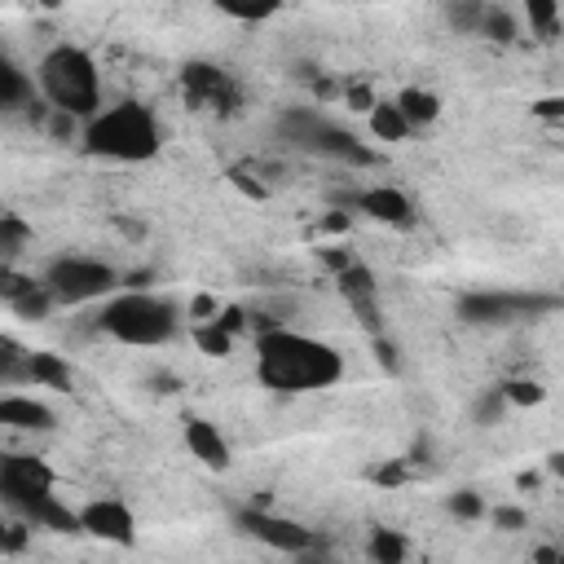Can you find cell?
<instances>
[{
	"label": "cell",
	"mask_w": 564,
	"mask_h": 564,
	"mask_svg": "<svg viewBox=\"0 0 564 564\" xmlns=\"http://www.w3.org/2000/svg\"><path fill=\"white\" fill-rule=\"evenodd\" d=\"M256 375L273 392H317V388L339 383L344 357L313 335L278 326V330L256 335Z\"/></svg>",
	"instance_id": "1"
},
{
	"label": "cell",
	"mask_w": 564,
	"mask_h": 564,
	"mask_svg": "<svg viewBox=\"0 0 564 564\" xmlns=\"http://www.w3.org/2000/svg\"><path fill=\"white\" fill-rule=\"evenodd\" d=\"M0 502H9L35 529L79 533V511L53 494V471L35 454H0Z\"/></svg>",
	"instance_id": "2"
},
{
	"label": "cell",
	"mask_w": 564,
	"mask_h": 564,
	"mask_svg": "<svg viewBox=\"0 0 564 564\" xmlns=\"http://www.w3.org/2000/svg\"><path fill=\"white\" fill-rule=\"evenodd\" d=\"M35 84L44 93V101L57 115L70 119H93L101 110V79H97V62L79 48V44H57L44 53Z\"/></svg>",
	"instance_id": "3"
},
{
	"label": "cell",
	"mask_w": 564,
	"mask_h": 564,
	"mask_svg": "<svg viewBox=\"0 0 564 564\" xmlns=\"http://www.w3.org/2000/svg\"><path fill=\"white\" fill-rule=\"evenodd\" d=\"M84 145H88V154H97V159L137 163V159L159 154L163 132H159V119H154L141 101H119V106H106V110H97V115L88 119Z\"/></svg>",
	"instance_id": "4"
},
{
	"label": "cell",
	"mask_w": 564,
	"mask_h": 564,
	"mask_svg": "<svg viewBox=\"0 0 564 564\" xmlns=\"http://www.w3.org/2000/svg\"><path fill=\"white\" fill-rule=\"evenodd\" d=\"M97 326L132 348H154L176 335V304L154 291H119L101 304Z\"/></svg>",
	"instance_id": "5"
},
{
	"label": "cell",
	"mask_w": 564,
	"mask_h": 564,
	"mask_svg": "<svg viewBox=\"0 0 564 564\" xmlns=\"http://www.w3.org/2000/svg\"><path fill=\"white\" fill-rule=\"evenodd\" d=\"M282 132H286L295 145H304V150L326 154V159H339V163H352V167L379 163V154H375L357 132L330 123L322 110H286V115H282Z\"/></svg>",
	"instance_id": "6"
},
{
	"label": "cell",
	"mask_w": 564,
	"mask_h": 564,
	"mask_svg": "<svg viewBox=\"0 0 564 564\" xmlns=\"http://www.w3.org/2000/svg\"><path fill=\"white\" fill-rule=\"evenodd\" d=\"M40 282L48 286L53 304H88V300H106L119 286V273L93 256H57Z\"/></svg>",
	"instance_id": "7"
},
{
	"label": "cell",
	"mask_w": 564,
	"mask_h": 564,
	"mask_svg": "<svg viewBox=\"0 0 564 564\" xmlns=\"http://www.w3.org/2000/svg\"><path fill=\"white\" fill-rule=\"evenodd\" d=\"M555 308H560V295H546V291H467L458 300V317L471 326H507V322L542 317Z\"/></svg>",
	"instance_id": "8"
},
{
	"label": "cell",
	"mask_w": 564,
	"mask_h": 564,
	"mask_svg": "<svg viewBox=\"0 0 564 564\" xmlns=\"http://www.w3.org/2000/svg\"><path fill=\"white\" fill-rule=\"evenodd\" d=\"M181 88L198 110H216V115H234L242 101V88L229 70L212 66V62H189L181 70Z\"/></svg>",
	"instance_id": "9"
},
{
	"label": "cell",
	"mask_w": 564,
	"mask_h": 564,
	"mask_svg": "<svg viewBox=\"0 0 564 564\" xmlns=\"http://www.w3.org/2000/svg\"><path fill=\"white\" fill-rule=\"evenodd\" d=\"M238 529L247 533V538H256V542H264V546H273V551H286V555H304V551H313V529H304L300 520H291V516H273V511H238Z\"/></svg>",
	"instance_id": "10"
},
{
	"label": "cell",
	"mask_w": 564,
	"mask_h": 564,
	"mask_svg": "<svg viewBox=\"0 0 564 564\" xmlns=\"http://www.w3.org/2000/svg\"><path fill=\"white\" fill-rule=\"evenodd\" d=\"M335 286H339L344 304L352 308V317L379 339L383 335V313H379V282H375V273L361 260H352L344 273H335Z\"/></svg>",
	"instance_id": "11"
},
{
	"label": "cell",
	"mask_w": 564,
	"mask_h": 564,
	"mask_svg": "<svg viewBox=\"0 0 564 564\" xmlns=\"http://www.w3.org/2000/svg\"><path fill=\"white\" fill-rule=\"evenodd\" d=\"M79 533H93V538L115 542V546H132L137 520L119 498H93L88 507H79Z\"/></svg>",
	"instance_id": "12"
},
{
	"label": "cell",
	"mask_w": 564,
	"mask_h": 564,
	"mask_svg": "<svg viewBox=\"0 0 564 564\" xmlns=\"http://www.w3.org/2000/svg\"><path fill=\"white\" fill-rule=\"evenodd\" d=\"M352 207L366 212L370 220H383V225H410L414 220V203L392 185H375V189L352 194Z\"/></svg>",
	"instance_id": "13"
},
{
	"label": "cell",
	"mask_w": 564,
	"mask_h": 564,
	"mask_svg": "<svg viewBox=\"0 0 564 564\" xmlns=\"http://www.w3.org/2000/svg\"><path fill=\"white\" fill-rule=\"evenodd\" d=\"M185 449H189L203 467H212V471H225V467L234 463L229 441H225L220 427L207 423V419H185Z\"/></svg>",
	"instance_id": "14"
},
{
	"label": "cell",
	"mask_w": 564,
	"mask_h": 564,
	"mask_svg": "<svg viewBox=\"0 0 564 564\" xmlns=\"http://www.w3.org/2000/svg\"><path fill=\"white\" fill-rule=\"evenodd\" d=\"M57 423V414L35 401V397H22V392H9L0 397V427H18V432H48Z\"/></svg>",
	"instance_id": "15"
},
{
	"label": "cell",
	"mask_w": 564,
	"mask_h": 564,
	"mask_svg": "<svg viewBox=\"0 0 564 564\" xmlns=\"http://www.w3.org/2000/svg\"><path fill=\"white\" fill-rule=\"evenodd\" d=\"M31 101H35V79H31L13 57L0 53V115L26 110Z\"/></svg>",
	"instance_id": "16"
},
{
	"label": "cell",
	"mask_w": 564,
	"mask_h": 564,
	"mask_svg": "<svg viewBox=\"0 0 564 564\" xmlns=\"http://www.w3.org/2000/svg\"><path fill=\"white\" fill-rule=\"evenodd\" d=\"M392 106L401 110V119H405L410 128H423V123H432V119L441 115V97L427 93V88H401V93L392 97Z\"/></svg>",
	"instance_id": "17"
},
{
	"label": "cell",
	"mask_w": 564,
	"mask_h": 564,
	"mask_svg": "<svg viewBox=\"0 0 564 564\" xmlns=\"http://www.w3.org/2000/svg\"><path fill=\"white\" fill-rule=\"evenodd\" d=\"M26 375L35 388H53V392H70V366L57 352H31L26 357Z\"/></svg>",
	"instance_id": "18"
},
{
	"label": "cell",
	"mask_w": 564,
	"mask_h": 564,
	"mask_svg": "<svg viewBox=\"0 0 564 564\" xmlns=\"http://www.w3.org/2000/svg\"><path fill=\"white\" fill-rule=\"evenodd\" d=\"M31 247V225L13 212H0V264H13Z\"/></svg>",
	"instance_id": "19"
},
{
	"label": "cell",
	"mask_w": 564,
	"mask_h": 564,
	"mask_svg": "<svg viewBox=\"0 0 564 564\" xmlns=\"http://www.w3.org/2000/svg\"><path fill=\"white\" fill-rule=\"evenodd\" d=\"M366 551H370V560H375V564H405L410 542H405L397 529H370Z\"/></svg>",
	"instance_id": "20"
},
{
	"label": "cell",
	"mask_w": 564,
	"mask_h": 564,
	"mask_svg": "<svg viewBox=\"0 0 564 564\" xmlns=\"http://www.w3.org/2000/svg\"><path fill=\"white\" fill-rule=\"evenodd\" d=\"M370 132H375L379 141H405V137H410V123L401 119V110H397L392 101H375V110H370Z\"/></svg>",
	"instance_id": "21"
},
{
	"label": "cell",
	"mask_w": 564,
	"mask_h": 564,
	"mask_svg": "<svg viewBox=\"0 0 564 564\" xmlns=\"http://www.w3.org/2000/svg\"><path fill=\"white\" fill-rule=\"evenodd\" d=\"M26 357H31V348H22L18 339L0 335V383H31Z\"/></svg>",
	"instance_id": "22"
},
{
	"label": "cell",
	"mask_w": 564,
	"mask_h": 564,
	"mask_svg": "<svg viewBox=\"0 0 564 564\" xmlns=\"http://www.w3.org/2000/svg\"><path fill=\"white\" fill-rule=\"evenodd\" d=\"M476 35H489V40L507 44V40L520 35V26H516L511 9H502V4H485V9H480V26H476Z\"/></svg>",
	"instance_id": "23"
},
{
	"label": "cell",
	"mask_w": 564,
	"mask_h": 564,
	"mask_svg": "<svg viewBox=\"0 0 564 564\" xmlns=\"http://www.w3.org/2000/svg\"><path fill=\"white\" fill-rule=\"evenodd\" d=\"M9 308H13L18 317H26V322H40V317H48V313H53V295H48V286L35 278V282H31V286H26Z\"/></svg>",
	"instance_id": "24"
},
{
	"label": "cell",
	"mask_w": 564,
	"mask_h": 564,
	"mask_svg": "<svg viewBox=\"0 0 564 564\" xmlns=\"http://www.w3.org/2000/svg\"><path fill=\"white\" fill-rule=\"evenodd\" d=\"M194 344H198V352H207V357H229V348H234V339H229L216 322H194Z\"/></svg>",
	"instance_id": "25"
},
{
	"label": "cell",
	"mask_w": 564,
	"mask_h": 564,
	"mask_svg": "<svg viewBox=\"0 0 564 564\" xmlns=\"http://www.w3.org/2000/svg\"><path fill=\"white\" fill-rule=\"evenodd\" d=\"M498 397H502L507 405H538V401L546 397V388H542L538 379H511V383L498 388Z\"/></svg>",
	"instance_id": "26"
},
{
	"label": "cell",
	"mask_w": 564,
	"mask_h": 564,
	"mask_svg": "<svg viewBox=\"0 0 564 564\" xmlns=\"http://www.w3.org/2000/svg\"><path fill=\"white\" fill-rule=\"evenodd\" d=\"M529 22H533L542 35H555V26H560V4H551V0H529Z\"/></svg>",
	"instance_id": "27"
},
{
	"label": "cell",
	"mask_w": 564,
	"mask_h": 564,
	"mask_svg": "<svg viewBox=\"0 0 564 564\" xmlns=\"http://www.w3.org/2000/svg\"><path fill=\"white\" fill-rule=\"evenodd\" d=\"M449 511H454L458 520H480V516H485V502H480L476 489H458V494L449 498Z\"/></svg>",
	"instance_id": "28"
},
{
	"label": "cell",
	"mask_w": 564,
	"mask_h": 564,
	"mask_svg": "<svg viewBox=\"0 0 564 564\" xmlns=\"http://www.w3.org/2000/svg\"><path fill=\"white\" fill-rule=\"evenodd\" d=\"M31 282H35V278L18 273L13 264H0V300H4V304H13V300H18V295L31 286Z\"/></svg>",
	"instance_id": "29"
},
{
	"label": "cell",
	"mask_w": 564,
	"mask_h": 564,
	"mask_svg": "<svg viewBox=\"0 0 564 564\" xmlns=\"http://www.w3.org/2000/svg\"><path fill=\"white\" fill-rule=\"evenodd\" d=\"M480 9H485V4H449V9H445V18H449V26H458V31L476 35V26H480Z\"/></svg>",
	"instance_id": "30"
},
{
	"label": "cell",
	"mask_w": 564,
	"mask_h": 564,
	"mask_svg": "<svg viewBox=\"0 0 564 564\" xmlns=\"http://www.w3.org/2000/svg\"><path fill=\"white\" fill-rule=\"evenodd\" d=\"M229 18H238V22H264V18H273L278 13V4H220Z\"/></svg>",
	"instance_id": "31"
},
{
	"label": "cell",
	"mask_w": 564,
	"mask_h": 564,
	"mask_svg": "<svg viewBox=\"0 0 564 564\" xmlns=\"http://www.w3.org/2000/svg\"><path fill=\"white\" fill-rule=\"evenodd\" d=\"M229 181H234V189H242V194H247V198H256V203H260V198H269V185H260L247 167H229Z\"/></svg>",
	"instance_id": "32"
},
{
	"label": "cell",
	"mask_w": 564,
	"mask_h": 564,
	"mask_svg": "<svg viewBox=\"0 0 564 564\" xmlns=\"http://www.w3.org/2000/svg\"><path fill=\"white\" fill-rule=\"evenodd\" d=\"M212 322H216V326H220V330H225V335L234 339L238 330H247V308H238V304H229V308H220V313H216Z\"/></svg>",
	"instance_id": "33"
},
{
	"label": "cell",
	"mask_w": 564,
	"mask_h": 564,
	"mask_svg": "<svg viewBox=\"0 0 564 564\" xmlns=\"http://www.w3.org/2000/svg\"><path fill=\"white\" fill-rule=\"evenodd\" d=\"M494 529H502V533L529 529V516H524L520 507H494Z\"/></svg>",
	"instance_id": "34"
},
{
	"label": "cell",
	"mask_w": 564,
	"mask_h": 564,
	"mask_svg": "<svg viewBox=\"0 0 564 564\" xmlns=\"http://www.w3.org/2000/svg\"><path fill=\"white\" fill-rule=\"evenodd\" d=\"M344 97H348V106H352V110H361V115H370V110H375V101H379L370 84H348V88H344Z\"/></svg>",
	"instance_id": "35"
},
{
	"label": "cell",
	"mask_w": 564,
	"mask_h": 564,
	"mask_svg": "<svg viewBox=\"0 0 564 564\" xmlns=\"http://www.w3.org/2000/svg\"><path fill=\"white\" fill-rule=\"evenodd\" d=\"M533 115L546 119V123H560V119H564V97H542V101H533Z\"/></svg>",
	"instance_id": "36"
},
{
	"label": "cell",
	"mask_w": 564,
	"mask_h": 564,
	"mask_svg": "<svg viewBox=\"0 0 564 564\" xmlns=\"http://www.w3.org/2000/svg\"><path fill=\"white\" fill-rule=\"evenodd\" d=\"M317 256H322V264H326L330 273H344V269L357 260L352 251H335V247H317Z\"/></svg>",
	"instance_id": "37"
},
{
	"label": "cell",
	"mask_w": 564,
	"mask_h": 564,
	"mask_svg": "<svg viewBox=\"0 0 564 564\" xmlns=\"http://www.w3.org/2000/svg\"><path fill=\"white\" fill-rule=\"evenodd\" d=\"M352 225V216L348 212H326L322 220H317V234H344Z\"/></svg>",
	"instance_id": "38"
},
{
	"label": "cell",
	"mask_w": 564,
	"mask_h": 564,
	"mask_svg": "<svg viewBox=\"0 0 564 564\" xmlns=\"http://www.w3.org/2000/svg\"><path fill=\"white\" fill-rule=\"evenodd\" d=\"M189 313H194V322H212V317L220 313V304H216V300H212V295L203 291V295H194V304H189Z\"/></svg>",
	"instance_id": "39"
},
{
	"label": "cell",
	"mask_w": 564,
	"mask_h": 564,
	"mask_svg": "<svg viewBox=\"0 0 564 564\" xmlns=\"http://www.w3.org/2000/svg\"><path fill=\"white\" fill-rule=\"evenodd\" d=\"M375 357H379V366H388V370H397V348H392V344H388L383 335L375 339Z\"/></svg>",
	"instance_id": "40"
},
{
	"label": "cell",
	"mask_w": 564,
	"mask_h": 564,
	"mask_svg": "<svg viewBox=\"0 0 564 564\" xmlns=\"http://www.w3.org/2000/svg\"><path fill=\"white\" fill-rule=\"evenodd\" d=\"M375 480H379V485H401V480H405V467H401V463H388V467L375 471Z\"/></svg>",
	"instance_id": "41"
},
{
	"label": "cell",
	"mask_w": 564,
	"mask_h": 564,
	"mask_svg": "<svg viewBox=\"0 0 564 564\" xmlns=\"http://www.w3.org/2000/svg\"><path fill=\"white\" fill-rule=\"evenodd\" d=\"M48 128H53V137H70V132H75V119L53 110V123H48Z\"/></svg>",
	"instance_id": "42"
},
{
	"label": "cell",
	"mask_w": 564,
	"mask_h": 564,
	"mask_svg": "<svg viewBox=\"0 0 564 564\" xmlns=\"http://www.w3.org/2000/svg\"><path fill=\"white\" fill-rule=\"evenodd\" d=\"M533 564H564V555H560L555 546H538V551H533Z\"/></svg>",
	"instance_id": "43"
},
{
	"label": "cell",
	"mask_w": 564,
	"mask_h": 564,
	"mask_svg": "<svg viewBox=\"0 0 564 564\" xmlns=\"http://www.w3.org/2000/svg\"><path fill=\"white\" fill-rule=\"evenodd\" d=\"M300 564H335V560H300Z\"/></svg>",
	"instance_id": "44"
},
{
	"label": "cell",
	"mask_w": 564,
	"mask_h": 564,
	"mask_svg": "<svg viewBox=\"0 0 564 564\" xmlns=\"http://www.w3.org/2000/svg\"><path fill=\"white\" fill-rule=\"evenodd\" d=\"M4 529H9V524H4V520H0V538H4Z\"/></svg>",
	"instance_id": "45"
}]
</instances>
